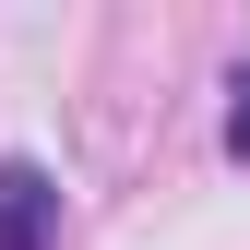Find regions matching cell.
Masks as SVG:
<instances>
[{
    "mask_svg": "<svg viewBox=\"0 0 250 250\" xmlns=\"http://www.w3.org/2000/svg\"><path fill=\"white\" fill-rule=\"evenodd\" d=\"M0 250H60V179L36 167V155L0 167Z\"/></svg>",
    "mask_w": 250,
    "mask_h": 250,
    "instance_id": "cell-1",
    "label": "cell"
},
{
    "mask_svg": "<svg viewBox=\"0 0 250 250\" xmlns=\"http://www.w3.org/2000/svg\"><path fill=\"white\" fill-rule=\"evenodd\" d=\"M227 155H238V167H250V72L227 83Z\"/></svg>",
    "mask_w": 250,
    "mask_h": 250,
    "instance_id": "cell-2",
    "label": "cell"
}]
</instances>
